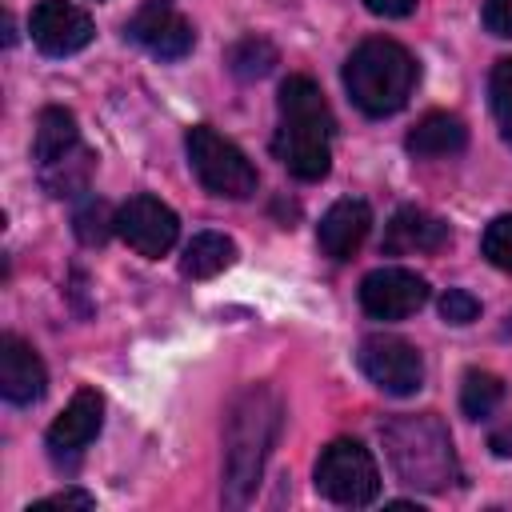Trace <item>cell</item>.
I'll return each instance as SVG.
<instances>
[{"instance_id":"6da1fadb","label":"cell","mask_w":512,"mask_h":512,"mask_svg":"<svg viewBox=\"0 0 512 512\" xmlns=\"http://www.w3.org/2000/svg\"><path fill=\"white\" fill-rule=\"evenodd\" d=\"M280 424H284V404L272 388L252 384L232 400L224 420V480H220V500L228 508H244L256 496Z\"/></svg>"},{"instance_id":"7a4b0ae2","label":"cell","mask_w":512,"mask_h":512,"mask_svg":"<svg viewBox=\"0 0 512 512\" xmlns=\"http://www.w3.org/2000/svg\"><path fill=\"white\" fill-rule=\"evenodd\" d=\"M280 128L272 136L276 160L296 180H324L332 168V108L308 76H288L280 84Z\"/></svg>"},{"instance_id":"3957f363","label":"cell","mask_w":512,"mask_h":512,"mask_svg":"<svg viewBox=\"0 0 512 512\" xmlns=\"http://www.w3.org/2000/svg\"><path fill=\"white\" fill-rule=\"evenodd\" d=\"M384 452L396 468V476L416 488V492H448L460 480L456 448L436 412H412V416H392L384 428Z\"/></svg>"},{"instance_id":"277c9868","label":"cell","mask_w":512,"mask_h":512,"mask_svg":"<svg viewBox=\"0 0 512 512\" xmlns=\"http://www.w3.org/2000/svg\"><path fill=\"white\" fill-rule=\"evenodd\" d=\"M416 60L404 44L372 36L360 40L352 48V56L344 60V88L348 100L364 112V116H392L408 104L412 88H416Z\"/></svg>"},{"instance_id":"5b68a950","label":"cell","mask_w":512,"mask_h":512,"mask_svg":"<svg viewBox=\"0 0 512 512\" xmlns=\"http://www.w3.org/2000/svg\"><path fill=\"white\" fill-rule=\"evenodd\" d=\"M184 148H188V164H192L196 180H200L212 196L248 200V196L256 192V168H252V160H248L228 136H220L216 128H208V124L188 128Z\"/></svg>"},{"instance_id":"8992f818","label":"cell","mask_w":512,"mask_h":512,"mask_svg":"<svg viewBox=\"0 0 512 512\" xmlns=\"http://www.w3.org/2000/svg\"><path fill=\"white\" fill-rule=\"evenodd\" d=\"M316 492L344 508H364L380 496V472L360 440H332L316 456Z\"/></svg>"},{"instance_id":"52a82bcc","label":"cell","mask_w":512,"mask_h":512,"mask_svg":"<svg viewBox=\"0 0 512 512\" xmlns=\"http://www.w3.org/2000/svg\"><path fill=\"white\" fill-rule=\"evenodd\" d=\"M356 364L388 396H412L424 384V360H420V352L404 336H392V332L364 336L360 348H356Z\"/></svg>"},{"instance_id":"ba28073f","label":"cell","mask_w":512,"mask_h":512,"mask_svg":"<svg viewBox=\"0 0 512 512\" xmlns=\"http://www.w3.org/2000/svg\"><path fill=\"white\" fill-rule=\"evenodd\" d=\"M124 32H128L132 44H140L156 60H184L196 44L192 24L184 20V12L172 0H144Z\"/></svg>"},{"instance_id":"9c48e42d","label":"cell","mask_w":512,"mask_h":512,"mask_svg":"<svg viewBox=\"0 0 512 512\" xmlns=\"http://www.w3.org/2000/svg\"><path fill=\"white\" fill-rule=\"evenodd\" d=\"M116 232H120V240H124L132 252L156 260V256H164V252L176 244L180 220H176V212H172L164 200L140 192V196H132V200H124V204L116 208Z\"/></svg>"},{"instance_id":"30bf717a","label":"cell","mask_w":512,"mask_h":512,"mask_svg":"<svg viewBox=\"0 0 512 512\" xmlns=\"http://www.w3.org/2000/svg\"><path fill=\"white\" fill-rule=\"evenodd\" d=\"M28 32L44 56H72V52L88 48L96 36L92 16L68 0H40L28 16Z\"/></svg>"},{"instance_id":"8fae6325","label":"cell","mask_w":512,"mask_h":512,"mask_svg":"<svg viewBox=\"0 0 512 512\" xmlns=\"http://www.w3.org/2000/svg\"><path fill=\"white\" fill-rule=\"evenodd\" d=\"M424 300H428V284L408 268H376L360 280V308L372 320H404L420 312Z\"/></svg>"},{"instance_id":"7c38bea8","label":"cell","mask_w":512,"mask_h":512,"mask_svg":"<svg viewBox=\"0 0 512 512\" xmlns=\"http://www.w3.org/2000/svg\"><path fill=\"white\" fill-rule=\"evenodd\" d=\"M100 424H104V400H100V392L96 388H76V396L64 404V412L48 428V452L56 460L80 456L96 440Z\"/></svg>"},{"instance_id":"4fadbf2b","label":"cell","mask_w":512,"mask_h":512,"mask_svg":"<svg viewBox=\"0 0 512 512\" xmlns=\"http://www.w3.org/2000/svg\"><path fill=\"white\" fill-rule=\"evenodd\" d=\"M448 224L416 204H404L392 212V220L384 224V240L380 248L388 256H412V252H440L448 244Z\"/></svg>"},{"instance_id":"5bb4252c","label":"cell","mask_w":512,"mask_h":512,"mask_svg":"<svg viewBox=\"0 0 512 512\" xmlns=\"http://www.w3.org/2000/svg\"><path fill=\"white\" fill-rule=\"evenodd\" d=\"M48 388L44 360L20 336H0V392L12 404H36Z\"/></svg>"},{"instance_id":"9a60e30c","label":"cell","mask_w":512,"mask_h":512,"mask_svg":"<svg viewBox=\"0 0 512 512\" xmlns=\"http://www.w3.org/2000/svg\"><path fill=\"white\" fill-rule=\"evenodd\" d=\"M372 228V208L364 200H336L324 216H320V228H316V244L328 260H352L364 244Z\"/></svg>"},{"instance_id":"2e32d148","label":"cell","mask_w":512,"mask_h":512,"mask_svg":"<svg viewBox=\"0 0 512 512\" xmlns=\"http://www.w3.org/2000/svg\"><path fill=\"white\" fill-rule=\"evenodd\" d=\"M464 144H468V128H464V120L452 116V112H428V116H420L416 128H412L408 140H404V148H408L412 156H420V160L456 156V152H464Z\"/></svg>"},{"instance_id":"e0dca14e","label":"cell","mask_w":512,"mask_h":512,"mask_svg":"<svg viewBox=\"0 0 512 512\" xmlns=\"http://www.w3.org/2000/svg\"><path fill=\"white\" fill-rule=\"evenodd\" d=\"M72 148H80V128H76V116L68 108H44L36 116V136H32V160L36 168H48L56 164L60 156H68Z\"/></svg>"},{"instance_id":"ac0fdd59","label":"cell","mask_w":512,"mask_h":512,"mask_svg":"<svg viewBox=\"0 0 512 512\" xmlns=\"http://www.w3.org/2000/svg\"><path fill=\"white\" fill-rule=\"evenodd\" d=\"M236 260V244L224 232H196L180 256V272L192 280H212Z\"/></svg>"},{"instance_id":"d6986e66","label":"cell","mask_w":512,"mask_h":512,"mask_svg":"<svg viewBox=\"0 0 512 512\" xmlns=\"http://www.w3.org/2000/svg\"><path fill=\"white\" fill-rule=\"evenodd\" d=\"M92 168H96V156H92V152L80 144V148H72L68 156H60L56 164L40 168V184H44V192H48V196H56V200H68V196H80V192H88Z\"/></svg>"},{"instance_id":"ffe728a7","label":"cell","mask_w":512,"mask_h":512,"mask_svg":"<svg viewBox=\"0 0 512 512\" xmlns=\"http://www.w3.org/2000/svg\"><path fill=\"white\" fill-rule=\"evenodd\" d=\"M504 400V380L496 372H484V368H472L464 372V384H460V408L468 420H488Z\"/></svg>"},{"instance_id":"44dd1931","label":"cell","mask_w":512,"mask_h":512,"mask_svg":"<svg viewBox=\"0 0 512 512\" xmlns=\"http://www.w3.org/2000/svg\"><path fill=\"white\" fill-rule=\"evenodd\" d=\"M224 60H228V68H232L240 80H260V76H268V72L276 68L280 52H276V44L264 40V36H244V40H236V44L228 48Z\"/></svg>"},{"instance_id":"7402d4cb","label":"cell","mask_w":512,"mask_h":512,"mask_svg":"<svg viewBox=\"0 0 512 512\" xmlns=\"http://www.w3.org/2000/svg\"><path fill=\"white\" fill-rule=\"evenodd\" d=\"M72 228H76L80 244L96 248V244H104V240L116 232V216L108 212L104 200H84V204L76 208V216H72Z\"/></svg>"},{"instance_id":"603a6c76","label":"cell","mask_w":512,"mask_h":512,"mask_svg":"<svg viewBox=\"0 0 512 512\" xmlns=\"http://www.w3.org/2000/svg\"><path fill=\"white\" fill-rule=\"evenodd\" d=\"M488 100H492V112L500 120V136L512 144V56L496 60V68L488 76Z\"/></svg>"},{"instance_id":"cb8c5ba5","label":"cell","mask_w":512,"mask_h":512,"mask_svg":"<svg viewBox=\"0 0 512 512\" xmlns=\"http://www.w3.org/2000/svg\"><path fill=\"white\" fill-rule=\"evenodd\" d=\"M480 252H484L488 264H496L500 272H512V212H508V216H496V220L484 228Z\"/></svg>"},{"instance_id":"d4e9b609","label":"cell","mask_w":512,"mask_h":512,"mask_svg":"<svg viewBox=\"0 0 512 512\" xmlns=\"http://www.w3.org/2000/svg\"><path fill=\"white\" fill-rule=\"evenodd\" d=\"M440 316H444L448 324H472V320L480 316V300H476L472 292H464V288H448V292L440 296Z\"/></svg>"},{"instance_id":"484cf974","label":"cell","mask_w":512,"mask_h":512,"mask_svg":"<svg viewBox=\"0 0 512 512\" xmlns=\"http://www.w3.org/2000/svg\"><path fill=\"white\" fill-rule=\"evenodd\" d=\"M480 20H484V28H488L492 36L512 40V0H484Z\"/></svg>"},{"instance_id":"4316f807","label":"cell","mask_w":512,"mask_h":512,"mask_svg":"<svg viewBox=\"0 0 512 512\" xmlns=\"http://www.w3.org/2000/svg\"><path fill=\"white\" fill-rule=\"evenodd\" d=\"M32 508H80V512H88V508H96V496L84 492V488H64V492H52V496L36 500Z\"/></svg>"},{"instance_id":"83f0119b","label":"cell","mask_w":512,"mask_h":512,"mask_svg":"<svg viewBox=\"0 0 512 512\" xmlns=\"http://www.w3.org/2000/svg\"><path fill=\"white\" fill-rule=\"evenodd\" d=\"M364 8H368L372 16H388V20H400V16H408V12L416 8V0H364Z\"/></svg>"},{"instance_id":"f1b7e54d","label":"cell","mask_w":512,"mask_h":512,"mask_svg":"<svg viewBox=\"0 0 512 512\" xmlns=\"http://www.w3.org/2000/svg\"><path fill=\"white\" fill-rule=\"evenodd\" d=\"M488 448H492V456L512 460V420H504L500 428H492V432H488Z\"/></svg>"},{"instance_id":"f546056e","label":"cell","mask_w":512,"mask_h":512,"mask_svg":"<svg viewBox=\"0 0 512 512\" xmlns=\"http://www.w3.org/2000/svg\"><path fill=\"white\" fill-rule=\"evenodd\" d=\"M504 332H508V336H512V316H508V324H504Z\"/></svg>"}]
</instances>
